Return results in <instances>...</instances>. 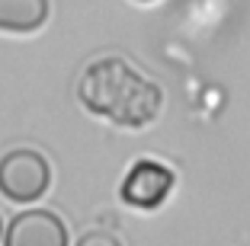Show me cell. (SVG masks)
<instances>
[{
  "mask_svg": "<svg viewBox=\"0 0 250 246\" xmlns=\"http://www.w3.org/2000/svg\"><path fill=\"white\" fill-rule=\"evenodd\" d=\"M77 246H122V240L109 230H87L77 240Z\"/></svg>",
  "mask_w": 250,
  "mask_h": 246,
  "instance_id": "cell-6",
  "label": "cell"
},
{
  "mask_svg": "<svg viewBox=\"0 0 250 246\" xmlns=\"http://www.w3.org/2000/svg\"><path fill=\"white\" fill-rule=\"evenodd\" d=\"M0 240H3V221H0Z\"/></svg>",
  "mask_w": 250,
  "mask_h": 246,
  "instance_id": "cell-7",
  "label": "cell"
},
{
  "mask_svg": "<svg viewBox=\"0 0 250 246\" xmlns=\"http://www.w3.org/2000/svg\"><path fill=\"white\" fill-rule=\"evenodd\" d=\"M170 192H173V173H170L164 163H157V160H138V163L125 173L122 189H119L122 202L138 208V211L161 208L170 198Z\"/></svg>",
  "mask_w": 250,
  "mask_h": 246,
  "instance_id": "cell-3",
  "label": "cell"
},
{
  "mask_svg": "<svg viewBox=\"0 0 250 246\" xmlns=\"http://www.w3.org/2000/svg\"><path fill=\"white\" fill-rule=\"evenodd\" d=\"M138 3H154V0H138Z\"/></svg>",
  "mask_w": 250,
  "mask_h": 246,
  "instance_id": "cell-8",
  "label": "cell"
},
{
  "mask_svg": "<svg viewBox=\"0 0 250 246\" xmlns=\"http://www.w3.org/2000/svg\"><path fill=\"white\" fill-rule=\"evenodd\" d=\"M52 186V163L32 147H13L0 157V192L16 205L42 198Z\"/></svg>",
  "mask_w": 250,
  "mask_h": 246,
  "instance_id": "cell-2",
  "label": "cell"
},
{
  "mask_svg": "<svg viewBox=\"0 0 250 246\" xmlns=\"http://www.w3.org/2000/svg\"><path fill=\"white\" fill-rule=\"evenodd\" d=\"M48 0H0V32L32 36L48 22Z\"/></svg>",
  "mask_w": 250,
  "mask_h": 246,
  "instance_id": "cell-5",
  "label": "cell"
},
{
  "mask_svg": "<svg viewBox=\"0 0 250 246\" xmlns=\"http://www.w3.org/2000/svg\"><path fill=\"white\" fill-rule=\"evenodd\" d=\"M77 99L87 112L119 125L145 128L164 109V90L157 80L145 77L119 55H106L87 64L77 83Z\"/></svg>",
  "mask_w": 250,
  "mask_h": 246,
  "instance_id": "cell-1",
  "label": "cell"
},
{
  "mask_svg": "<svg viewBox=\"0 0 250 246\" xmlns=\"http://www.w3.org/2000/svg\"><path fill=\"white\" fill-rule=\"evenodd\" d=\"M67 227L55 211L48 208H32L22 211L10 221L3 233V246H67Z\"/></svg>",
  "mask_w": 250,
  "mask_h": 246,
  "instance_id": "cell-4",
  "label": "cell"
}]
</instances>
